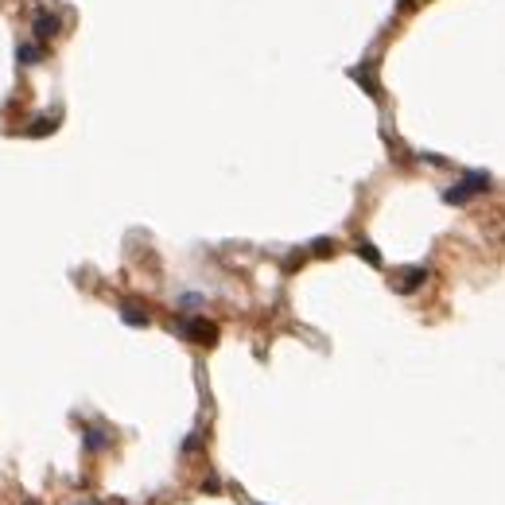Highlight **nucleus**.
<instances>
[{"mask_svg": "<svg viewBox=\"0 0 505 505\" xmlns=\"http://www.w3.org/2000/svg\"><path fill=\"white\" fill-rule=\"evenodd\" d=\"M59 32H62V20L55 16V12H47V8H35V39H39V43H47V39H55Z\"/></svg>", "mask_w": 505, "mask_h": 505, "instance_id": "7ed1b4c3", "label": "nucleus"}, {"mask_svg": "<svg viewBox=\"0 0 505 505\" xmlns=\"http://www.w3.org/2000/svg\"><path fill=\"white\" fill-rule=\"evenodd\" d=\"M311 252H315V257H327V252H335V241H327V237H315V241H311Z\"/></svg>", "mask_w": 505, "mask_h": 505, "instance_id": "9b49d317", "label": "nucleus"}, {"mask_svg": "<svg viewBox=\"0 0 505 505\" xmlns=\"http://www.w3.org/2000/svg\"><path fill=\"white\" fill-rule=\"evenodd\" d=\"M27 505H39V501H27Z\"/></svg>", "mask_w": 505, "mask_h": 505, "instance_id": "f8f14e48", "label": "nucleus"}, {"mask_svg": "<svg viewBox=\"0 0 505 505\" xmlns=\"http://www.w3.org/2000/svg\"><path fill=\"white\" fill-rule=\"evenodd\" d=\"M39 59H43L39 43H20V47H16V62H20V67H35Z\"/></svg>", "mask_w": 505, "mask_h": 505, "instance_id": "423d86ee", "label": "nucleus"}, {"mask_svg": "<svg viewBox=\"0 0 505 505\" xmlns=\"http://www.w3.org/2000/svg\"><path fill=\"white\" fill-rule=\"evenodd\" d=\"M171 330H179L183 338H191V342H198V346H214V338H218V327L206 323V319H187V323H179V327H171Z\"/></svg>", "mask_w": 505, "mask_h": 505, "instance_id": "f03ea898", "label": "nucleus"}, {"mask_svg": "<svg viewBox=\"0 0 505 505\" xmlns=\"http://www.w3.org/2000/svg\"><path fill=\"white\" fill-rule=\"evenodd\" d=\"M350 78H354V82H362L370 97H377V82H373V62H362V67H350Z\"/></svg>", "mask_w": 505, "mask_h": 505, "instance_id": "39448f33", "label": "nucleus"}, {"mask_svg": "<svg viewBox=\"0 0 505 505\" xmlns=\"http://www.w3.org/2000/svg\"><path fill=\"white\" fill-rule=\"evenodd\" d=\"M358 257H365V261H370V264H373V269H381V252H377V249H373V245H370V241H358Z\"/></svg>", "mask_w": 505, "mask_h": 505, "instance_id": "1a4fd4ad", "label": "nucleus"}, {"mask_svg": "<svg viewBox=\"0 0 505 505\" xmlns=\"http://www.w3.org/2000/svg\"><path fill=\"white\" fill-rule=\"evenodd\" d=\"M121 319H125L128 327H148V311L136 307V303H125V307H121Z\"/></svg>", "mask_w": 505, "mask_h": 505, "instance_id": "0eeeda50", "label": "nucleus"}, {"mask_svg": "<svg viewBox=\"0 0 505 505\" xmlns=\"http://www.w3.org/2000/svg\"><path fill=\"white\" fill-rule=\"evenodd\" d=\"M424 280H428V269H424V264H416V269H408V272H404V276H400V284H396V288H400L404 295H412V292H420V288H424Z\"/></svg>", "mask_w": 505, "mask_h": 505, "instance_id": "20e7f679", "label": "nucleus"}, {"mask_svg": "<svg viewBox=\"0 0 505 505\" xmlns=\"http://www.w3.org/2000/svg\"><path fill=\"white\" fill-rule=\"evenodd\" d=\"M490 171H466L459 183L451 187V191H443V202H451V206H463V202H471L474 194H486L490 191Z\"/></svg>", "mask_w": 505, "mask_h": 505, "instance_id": "f257e3e1", "label": "nucleus"}, {"mask_svg": "<svg viewBox=\"0 0 505 505\" xmlns=\"http://www.w3.org/2000/svg\"><path fill=\"white\" fill-rule=\"evenodd\" d=\"M101 447H109L105 431H86V451H101Z\"/></svg>", "mask_w": 505, "mask_h": 505, "instance_id": "9d476101", "label": "nucleus"}, {"mask_svg": "<svg viewBox=\"0 0 505 505\" xmlns=\"http://www.w3.org/2000/svg\"><path fill=\"white\" fill-rule=\"evenodd\" d=\"M47 133H55V121L50 117H35L32 128H27V136H47Z\"/></svg>", "mask_w": 505, "mask_h": 505, "instance_id": "6e6552de", "label": "nucleus"}]
</instances>
